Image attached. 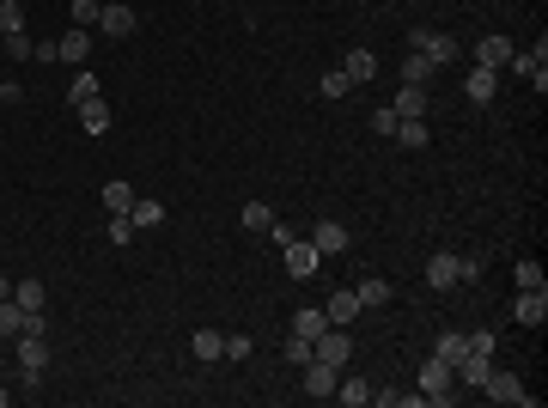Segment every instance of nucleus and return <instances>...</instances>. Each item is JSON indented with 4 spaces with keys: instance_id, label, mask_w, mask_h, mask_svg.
<instances>
[{
    "instance_id": "nucleus-33",
    "label": "nucleus",
    "mask_w": 548,
    "mask_h": 408,
    "mask_svg": "<svg viewBox=\"0 0 548 408\" xmlns=\"http://www.w3.org/2000/svg\"><path fill=\"white\" fill-rule=\"evenodd\" d=\"M396 146H427V122H396Z\"/></svg>"
},
{
    "instance_id": "nucleus-22",
    "label": "nucleus",
    "mask_w": 548,
    "mask_h": 408,
    "mask_svg": "<svg viewBox=\"0 0 548 408\" xmlns=\"http://www.w3.org/2000/svg\"><path fill=\"white\" fill-rule=\"evenodd\" d=\"M372 390H378V384H366V378H342V384H336V396H342L347 408H366V403H372Z\"/></svg>"
},
{
    "instance_id": "nucleus-8",
    "label": "nucleus",
    "mask_w": 548,
    "mask_h": 408,
    "mask_svg": "<svg viewBox=\"0 0 548 408\" xmlns=\"http://www.w3.org/2000/svg\"><path fill=\"white\" fill-rule=\"evenodd\" d=\"M135 25H140L135 6H122V0H104L98 6V31L104 37H135Z\"/></svg>"
},
{
    "instance_id": "nucleus-19",
    "label": "nucleus",
    "mask_w": 548,
    "mask_h": 408,
    "mask_svg": "<svg viewBox=\"0 0 548 408\" xmlns=\"http://www.w3.org/2000/svg\"><path fill=\"white\" fill-rule=\"evenodd\" d=\"M98 202L110 207V213H129V207H135V189H129L122 177H110V183H104V189H98Z\"/></svg>"
},
{
    "instance_id": "nucleus-3",
    "label": "nucleus",
    "mask_w": 548,
    "mask_h": 408,
    "mask_svg": "<svg viewBox=\"0 0 548 408\" xmlns=\"http://www.w3.org/2000/svg\"><path fill=\"white\" fill-rule=\"evenodd\" d=\"M409 43L420 49V55H427V62H433V68H451V62L463 55V49H457L445 31H409Z\"/></svg>"
},
{
    "instance_id": "nucleus-16",
    "label": "nucleus",
    "mask_w": 548,
    "mask_h": 408,
    "mask_svg": "<svg viewBox=\"0 0 548 408\" xmlns=\"http://www.w3.org/2000/svg\"><path fill=\"white\" fill-rule=\"evenodd\" d=\"M19 336H25V305L6 293V299H0V341H19Z\"/></svg>"
},
{
    "instance_id": "nucleus-4",
    "label": "nucleus",
    "mask_w": 548,
    "mask_h": 408,
    "mask_svg": "<svg viewBox=\"0 0 548 408\" xmlns=\"http://www.w3.org/2000/svg\"><path fill=\"white\" fill-rule=\"evenodd\" d=\"M280 256H286V274H293V280H311V274H317V262H323L311 238H286V244H280Z\"/></svg>"
},
{
    "instance_id": "nucleus-39",
    "label": "nucleus",
    "mask_w": 548,
    "mask_h": 408,
    "mask_svg": "<svg viewBox=\"0 0 548 408\" xmlns=\"http://www.w3.org/2000/svg\"><path fill=\"white\" fill-rule=\"evenodd\" d=\"M220 360H238L244 366V360H250V336H226V354H220Z\"/></svg>"
},
{
    "instance_id": "nucleus-18",
    "label": "nucleus",
    "mask_w": 548,
    "mask_h": 408,
    "mask_svg": "<svg viewBox=\"0 0 548 408\" xmlns=\"http://www.w3.org/2000/svg\"><path fill=\"white\" fill-rule=\"evenodd\" d=\"M427 287H439V293L457 287V256H451V250H439V256L427 262Z\"/></svg>"
},
{
    "instance_id": "nucleus-7",
    "label": "nucleus",
    "mask_w": 548,
    "mask_h": 408,
    "mask_svg": "<svg viewBox=\"0 0 548 408\" xmlns=\"http://www.w3.org/2000/svg\"><path fill=\"white\" fill-rule=\"evenodd\" d=\"M49 55H55V62H68V68H86V62H92V31H79V25H73L62 43H49Z\"/></svg>"
},
{
    "instance_id": "nucleus-34",
    "label": "nucleus",
    "mask_w": 548,
    "mask_h": 408,
    "mask_svg": "<svg viewBox=\"0 0 548 408\" xmlns=\"http://www.w3.org/2000/svg\"><path fill=\"white\" fill-rule=\"evenodd\" d=\"M104 238H110V244H129V238H135V220H129V213H110V232H104Z\"/></svg>"
},
{
    "instance_id": "nucleus-28",
    "label": "nucleus",
    "mask_w": 548,
    "mask_h": 408,
    "mask_svg": "<svg viewBox=\"0 0 548 408\" xmlns=\"http://www.w3.org/2000/svg\"><path fill=\"white\" fill-rule=\"evenodd\" d=\"M433 73H439V68H433V62H427V55H420V49H414L409 62H403V86H427V79H433Z\"/></svg>"
},
{
    "instance_id": "nucleus-9",
    "label": "nucleus",
    "mask_w": 548,
    "mask_h": 408,
    "mask_svg": "<svg viewBox=\"0 0 548 408\" xmlns=\"http://www.w3.org/2000/svg\"><path fill=\"white\" fill-rule=\"evenodd\" d=\"M311 244H317V256H342L353 238H347L342 220H317V226H311Z\"/></svg>"
},
{
    "instance_id": "nucleus-42",
    "label": "nucleus",
    "mask_w": 548,
    "mask_h": 408,
    "mask_svg": "<svg viewBox=\"0 0 548 408\" xmlns=\"http://www.w3.org/2000/svg\"><path fill=\"white\" fill-rule=\"evenodd\" d=\"M372 129L378 135H396V110H372Z\"/></svg>"
},
{
    "instance_id": "nucleus-32",
    "label": "nucleus",
    "mask_w": 548,
    "mask_h": 408,
    "mask_svg": "<svg viewBox=\"0 0 548 408\" xmlns=\"http://www.w3.org/2000/svg\"><path fill=\"white\" fill-rule=\"evenodd\" d=\"M6 31H25V6L19 0H0V37Z\"/></svg>"
},
{
    "instance_id": "nucleus-15",
    "label": "nucleus",
    "mask_w": 548,
    "mask_h": 408,
    "mask_svg": "<svg viewBox=\"0 0 548 408\" xmlns=\"http://www.w3.org/2000/svg\"><path fill=\"white\" fill-rule=\"evenodd\" d=\"M342 73H347V86H366V79H378V55L372 49H347Z\"/></svg>"
},
{
    "instance_id": "nucleus-41",
    "label": "nucleus",
    "mask_w": 548,
    "mask_h": 408,
    "mask_svg": "<svg viewBox=\"0 0 548 408\" xmlns=\"http://www.w3.org/2000/svg\"><path fill=\"white\" fill-rule=\"evenodd\" d=\"M494 341H500L494 329H476V336H469V354H494Z\"/></svg>"
},
{
    "instance_id": "nucleus-12",
    "label": "nucleus",
    "mask_w": 548,
    "mask_h": 408,
    "mask_svg": "<svg viewBox=\"0 0 548 408\" xmlns=\"http://www.w3.org/2000/svg\"><path fill=\"white\" fill-rule=\"evenodd\" d=\"M19 366H25V372H43V366H49V341H43V329H25V336H19Z\"/></svg>"
},
{
    "instance_id": "nucleus-25",
    "label": "nucleus",
    "mask_w": 548,
    "mask_h": 408,
    "mask_svg": "<svg viewBox=\"0 0 548 408\" xmlns=\"http://www.w3.org/2000/svg\"><path fill=\"white\" fill-rule=\"evenodd\" d=\"M0 49H6L12 62H31V55L43 49V43H31V31H6V37H0Z\"/></svg>"
},
{
    "instance_id": "nucleus-24",
    "label": "nucleus",
    "mask_w": 548,
    "mask_h": 408,
    "mask_svg": "<svg viewBox=\"0 0 548 408\" xmlns=\"http://www.w3.org/2000/svg\"><path fill=\"white\" fill-rule=\"evenodd\" d=\"M323 317H329V323H353V317H360V299H353V293H329Z\"/></svg>"
},
{
    "instance_id": "nucleus-14",
    "label": "nucleus",
    "mask_w": 548,
    "mask_h": 408,
    "mask_svg": "<svg viewBox=\"0 0 548 408\" xmlns=\"http://www.w3.org/2000/svg\"><path fill=\"white\" fill-rule=\"evenodd\" d=\"M427 86H403V92H396V104H390V110H396V122H420V116H427Z\"/></svg>"
},
{
    "instance_id": "nucleus-43",
    "label": "nucleus",
    "mask_w": 548,
    "mask_h": 408,
    "mask_svg": "<svg viewBox=\"0 0 548 408\" xmlns=\"http://www.w3.org/2000/svg\"><path fill=\"white\" fill-rule=\"evenodd\" d=\"M6 396H12V390H6V384H0V408H6Z\"/></svg>"
},
{
    "instance_id": "nucleus-11",
    "label": "nucleus",
    "mask_w": 548,
    "mask_h": 408,
    "mask_svg": "<svg viewBox=\"0 0 548 408\" xmlns=\"http://www.w3.org/2000/svg\"><path fill=\"white\" fill-rule=\"evenodd\" d=\"M481 390H487V396H494V403H530V390H524V378H512V372H487V384H481Z\"/></svg>"
},
{
    "instance_id": "nucleus-6",
    "label": "nucleus",
    "mask_w": 548,
    "mask_h": 408,
    "mask_svg": "<svg viewBox=\"0 0 548 408\" xmlns=\"http://www.w3.org/2000/svg\"><path fill=\"white\" fill-rule=\"evenodd\" d=\"M512 317L524 323V329H543V323H548V287H524L518 305H512Z\"/></svg>"
},
{
    "instance_id": "nucleus-10",
    "label": "nucleus",
    "mask_w": 548,
    "mask_h": 408,
    "mask_svg": "<svg viewBox=\"0 0 548 408\" xmlns=\"http://www.w3.org/2000/svg\"><path fill=\"white\" fill-rule=\"evenodd\" d=\"M463 98H469V104H494V98H500V68H469Z\"/></svg>"
},
{
    "instance_id": "nucleus-21",
    "label": "nucleus",
    "mask_w": 548,
    "mask_h": 408,
    "mask_svg": "<svg viewBox=\"0 0 548 408\" xmlns=\"http://www.w3.org/2000/svg\"><path fill=\"white\" fill-rule=\"evenodd\" d=\"M353 299H360V311H378V305H390V280H360V287H353Z\"/></svg>"
},
{
    "instance_id": "nucleus-40",
    "label": "nucleus",
    "mask_w": 548,
    "mask_h": 408,
    "mask_svg": "<svg viewBox=\"0 0 548 408\" xmlns=\"http://www.w3.org/2000/svg\"><path fill=\"white\" fill-rule=\"evenodd\" d=\"M481 269H487L481 256H457V280H481Z\"/></svg>"
},
{
    "instance_id": "nucleus-23",
    "label": "nucleus",
    "mask_w": 548,
    "mask_h": 408,
    "mask_svg": "<svg viewBox=\"0 0 548 408\" xmlns=\"http://www.w3.org/2000/svg\"><path fill=\"white\" fill-rule=\"evenodd\" d=\"M129 220H135V232H153V226H165V207H159V202H140V196H135Z\"/></svg>"
},
{
    "instance_id": "nucleus-2",
    "label": "nucleus",
    "mask_w": 548,
    "mask_h": 408,
    "mask_svg": "<svg viewBox=\"0 0 548 408\" xmlns=\"http://www.w3.org/2000/svg\"><path fill=\"white\" fill-rule=\"evenodd\" d=\"M311 360H323V366H336V372H342L347 360H353V341H347V323H329L323 336L311 341Z\"/></svg>"
},
{
    "instance_id": "nucleus-5",
    "label": "nucleus",
    "mask_w": 548,
    "mask_h": 408,
    "mask_svg": "<svg viewBox=\"0 0 548 408\" xmlns=\"http://www.w3.org/2000/svg\"><path fill=\"white\" fill-rule=\"evenodd\" d=\"M299 378H305V396H317V403H329V396H336V384H342V372H336V366H323V360H305Z\"/></svg>"
},
{
    "instance_id": "nucleus-38",
    "label": "nucleus",
    "mask_w": 548,
    "mask_h": 408,
    "mask_svg": "<svg viewBox=\"0 0 548 408\" xmlns=\"http://www.w3.org/2000/svg\"><path fill=\"white\" fill-rule=\"evenodd\" d=\"M311 360V341L305 336H286V366H305Z\"/></svg>"
},
{
    "instance_id": "nucleus-1",
    "label": "nucleus",
    "mask_w": 548,
    "mask_h": 408,
    "mask_svg": "<svg viewBox=\"0 0 548 408\" xmlns=\"http://www.w3.org/2000/svg\"><path fill=\"white\" fill-rule=\"evenodd\" d=\"M420 396H427V408H445V403H457V372H451V360H427L420 366Z\"/></svg>"
},
{
    "instance_id": "nucleus-31",
    "label": "nucleus",
    "mask_w": 548,
    "mask_h": 408,
    "mask_svg": "<svg viewBox=\"0 0 548 408\" xmlns=\"http://www.w3.org/2000/svg\"><path fill=\"white\" fill-rule=\"evenodd\" d=\"M86 98H98V79H92V73L79 68V73H73V86H68V104H73V110H79V104H86Z\"/></svg>"
},
{
    "instance_id": "nucleus-27",
    "label": "nucleus",
    "mask_w": 548,
    "mask_h": 408,
    "mask_svg": "<svg viewBox=\"0 0 548 408\" xmlns=\"http://www.w3.org/2000/svg\"><path fill=\"white\" fill-rule=\"evenodd\" d=\"M189 347H195V360H220V354H226V336H220V329H195Z\"/></svg>"
},
{
    "instance_id": "nucleus-35",
    "label": "nucleus",
    "mask_w": 548,
    "mask_h": 408,
    "mask_svg": "<svg viewBox=\"0 0 548 408\" xmlns=\"http://www.w3.org/2000/svg\"><path fill=\"white\" fill-rule=\"evenodd\" d=\"M73 25L92 31V25H98V0H73Z\"/></svg>"
},
{
    "instance_id": "nucleus-13",
    "label": "nucleus",
    "mask_w": 548,
    "mask_h": 408,
    "mask_svg": "<svg viewBox=\"0 0 548 408\" xmlns=\"http://www.w3.org/2000/svg\"><path fill=\"white\" fill-rule=\"evenodd\" d=\"M469 55H476V68H506L512 62V37H481Z\"/></svg>"
},
{
    "instance_id": "nucleus-17",
    "label": "nucleus",
    "mask_w": 548,
    "mask_h": 408,
    "mask_svg": "<svg viewBox=\"0 0 548 408\" xmlns=\"http://www.w3.org/2000/svg\"><path fill=\"white\" fill-rule=\"evenodd\" d=\"M323 329H329V317H323V305H305V311H293V336L317 341Z\"/></svg>"
},
{
    "instance_id": "nucleus-20",
    "label": "nucleus",
    "mask_w": 548,
    "mask_h": 408,
    "mask_svg": "<svg viewBox=\"0 0 548 408\" xmlns=\"http://www.w3.org/2000/svg\"><path fill=\"white\" fill-rule=\"evenodd\" d=\"M79 122H86V135H110V104L86 98V104H79Z\"/></svg>"
},
{
    "instance_id": "nucleus-30",
    "label": "nucleus",
    "mask_w": 548,
    "mask_h": 408,
    "mask_svg": "<svg viewBox=\"0 0 548 408\" xmlns=\"http://www.w3.org/2000/svg\"><path fill=\"white\" fill-rule=\"evenodd\" d=\"M463 354H469V336H463V329H445V336H439V360H451V366H457Z\"/></svg>"
},
{
    "instance_id": "nucleus-37",
    "label": "nucleus",
    "mask_w": 548,
    "mask_h": 408,
    "mask_svg": "<svg viewBox=\"0 0 548 408\" xmlns=\"http://www.w3.org/2000/svg\"><path fill=\"white\" fill-rule=\"evenodd\" d=\"M518 287H548V280H543V262H530V256H524V262H518Z\"/></svg>"
},
{
    "instance_id": "nucleus-29",
    "label": "nucleus",
    "mask_w": 548,
    "mask_h": 408,
    "mask_svg": "<svg viewBox=\"0 0 548 408\" xmlns=\"http://www.w3.org/2000/svg\"><path fill=\"white\" fill-rule=\"evenodd\" d=\"M12 299H19L25 311H43V299H49V293H43V280H12Z\"/></svg>"
},
{
    "instance_id": "nucleus-26",
    "label": "nucleus",
    "mask_w": 548,
    "mask_h": 408,
    "mask_svg": "<svg viewBox=\"0 0 548 408\" xmlns=\"http://www.w3.org/2000/svg\"><path fill=\"white\" fill-rule=\"evenodd\" d=\"M244 232H274V207L269 202H244Z\"/></svg>"
},
{
    "instance_id": "nucleus-36",
    "label": "nucleus",
    "mask_w": 548,
    "mask_h": 408,
    "mask_svg": "<svg viewBox=\"0 0 548 408\" xmlns=\"http://www.w3.org/2000/svg\"><path fill=\"white\" fill-rule=\"evenodd\" d=\"M347 92H353V86H347V73H342V68L323 73V98H347Z\"/></svg>"
}]
</instances>
